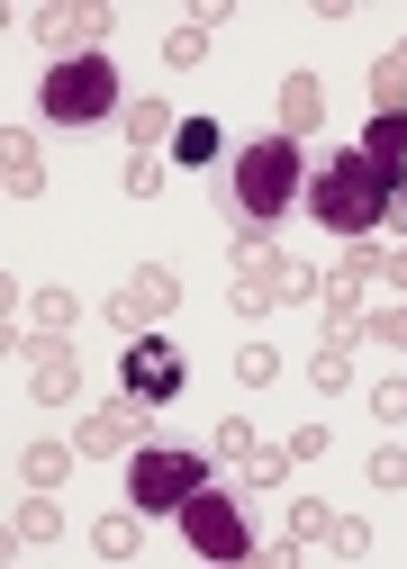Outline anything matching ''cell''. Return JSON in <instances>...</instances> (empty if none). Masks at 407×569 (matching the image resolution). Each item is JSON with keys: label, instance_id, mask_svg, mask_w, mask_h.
<instances>
[{"label": "cell", "instance_id": "9", "mask_svg": "<svg viewBox=\"0 0 407 569\" xmlns=\"http://www.w3.org/2000/svg\"><path fill=\"white\" fill-rule=\"evenodd\" d=\"M181 308V271H163V262H146V271H127V290H118V326H163Z\"/></svg>", "mask_w": 407, "mask_h": 569}, {"label": "cell", "instance_id": "13", "mask_svg": "<svg viewBox=\"0 0 407 569\" xmlns=\"http://www.w3.org/2000/svg\"><path fill=\"white\" fill-rule=\"evenodd\" d=\"M354 154L398 190V181H407V109H371V127H363V146H354Z\"/></svg>", "mask_w": 407, "mask_h": 569}, {"label": "cell", "instance_id": "6", "mask_svg": "<svg viewBox=\"0 0 407 569\" xmlns=\"http://www.w3.org/2000/svg\"><path fill=\"white\" fill-rule=\"evenodd\" d=\"M100 37H109V10H100V0H46V10H37V46H46L54 63L100 54Z\"/></svg>", "mask_w": 407, "mask_h": 569}, {"label": "cell", "instance_id": "30", "mask_svg": "<svg viewBox=\"0 0 407 569\" xmlns=\"http://www.w3.org/2000/svg\"><path fill=\"white\" fill-rule=\"evenodd\" d=\"M380 280H398V290H407V244H389V253H380Z\"/></svg>", "mask_w": 407, "mask_h": 569}, {"label": "cell", "instance_id": "15", "mask_svg": "<svg viewBox=\"0 0 407 569\" xmlns=\"http://www.w3.org/2000/svg\"><path fill=\"white\" fill-rule=\"evenodd\" d=\"M354 335H363V326H326V343H317V389H326V398L354 380Z\"/></svg>", "mask_w": 407, "mask_h": 569}, {"label": "cell", "instance_id": "2", "mask_svg": "<svg viewBox=\"0 0 407 569\" xmlns=\"http://www.w3.org/2000/svg\"><path fill=\"white\" fill-rule=\"evenodd\" d=\"M308 218L326 227V236H345V244H363L380 218H389V181L363 163V154H335L317 181H308Z\"/></svg>", "mask_w": 407, "mask_h": 569}, {"label": "cell", "instance_id": "5", "mask_svg": "<svg viewBox=\"0 0 407 569\" xmlns=\"http://www.w3.org/2000/svg\"><path fill=\"white\" fill-rule=\"evenodd\" d=\"M326 280L308 271V262H290V253H262V236H245L236 244V308L245 317H262V308H299V299H317Z\"/></svg>", "mask_w": 407, "mask_h": 569}, {"label": "cell", "instance_id": "27", "mask_svg": "<svg viewBox=\"0 0 407 569\" xmlns=\"http://www.w3.org/2000/svg\"><path fill=\"white\" fill-rule=\"evenodd\" d=\"M326 551H335V560H371V533H363V525L345 516V525H335V533H326Z\"/></svg>", "mask_w": 407, "mask_h": 569}, {"label": "cell", "instance_id": "4", "mask_svg": "<svg viewBox=\"0 0 407 569\" xmlns=\"http://www.w3.org/2000/svg\"><path fill=\"white\" fill-rule=\"evenodd\" d=\"M199 488H209V461H199V452L146 443V452H136V470H127V507H136V516H181Z\"/></svg>", "mask_w": 407, "mask_h": 569}, {"label": "cell", "instance_id": "17", "mask_svg": "<svg viewBox=\"0 0 407 569\" xmlns=\"http://www.w3.org/2000/svg\"><path fill=\"white\" fill-rule=\"evenodd\" d=\"M46 542H54V507H46V488H37V507H19V516H10V551H19V560H37Z\"/></svg>", "mask_w": 407, "mask_h": 569}, {"label": "cell", "instance_id": "16", "mask_svg": "<svg viewBox=\"0 0 407 569\" xmlns=\"http://www.w3.org/2000/svg\"><path fill=\"white\" fill-rule=\"evenodd\" d=\"M0 181H10V199H37V181H46V163H37V136H0Z\"/></svg>", "mask_w": 407, "mask_h": 569}, {"label": "cell", "instance_id": "14", "mask_svg": "<svg viewBox=\"0 0 407 569\" xmlns=\"http://www.w3.org/2000/svg\"><path fill=\"white\" fill-rule=\"evenodd\" d=\"M326 118V91H317V73H290L281 82V136H308Z\"/></svg>", "mask_w": 407, "mask_h": 569}, {"label": "cell", "instance_id": "19", "mask_svg": "<svg viewBox=\"0 0 407 569\" xmlns=\"http://www.w3.org/2000/svg\"><path fill=\"white\" fill-rule=\"evenodd\" d=\"M371 100H380V109H407V46H389V54L371 63Z\"/></svg>", "mask_w": 407, "mask_h": 569}, {"label": "cell", "instance_id": "28", "mask_svg": "<svg viewBox=\"0 0 407 569\" xmlns=\"http://www.w3.org/2000/svg\"><path fill=\"white\" fill-rule=\"evenodd\" d=\"M371 488H407V452H398V443L371 452Z\"/></svg>", "mask_w": 407, "mask_h": 569}, {"label": "cell", "instance_id": "26", "mask_svg": "<svg viewBox=\"0 0 407 569\" xmlns=\"http://www.w3.org/2000/svg\"><path fill=\"white\" fill-rule=\"evenodd\" d=\"M155 190H163V154H136L127 163V199H155Z\"/></svg>", "mask_w": 407, "mask_h": 569}, {"label": "cell", "instance_id": "29", "mask_svg": "<svg viewBox=\"0 0 407 569\" xmlns=\"http://www.w3.org/2000/svg\"><path fill=\"white\" fill-rule=\"evenodd\" d=\"M371 416H380V425H407V380H380V389H371Z\"/></svg>", "mask_w": 407, "mask_h": 569}, {"label": "cell", "instance_id": "18", "mask_svg": "<svg viewBox=\"0 0 407 569\" xmlns=\"http://www.w3.org/2000/svg\"><path fill=\"white\" fill-rule=\"evenodd\" d=\"M172 127H181V118H172L163 100H136V109H127V136H136V154H155V146H163Z\"/></svg>", "mask_w": 407, "mask_h": 569}, {"label": "cell", "instance_id": "3", "mask_svg": "<svg viewBox=\"0 0 407 569\" xmlns=\"http://www.w3.org/2000/svg\"><path fill=\"white\" fill-rule=\"evenodd\" d=\"M37 100H46V118H54V127H91V118H109V109H118V63H109V54L46 63V73H37Z\"/></svg>", "mask_w": 407, "mask_h": 569}, {"label": "cell", "instance_id": "24", "mask_svg": "<svg viewBox=\"0 0 407 569\" xmlns=\"http://www.w3.org/2000/svg\"><path fill=\"white\" fill-rule=\"evenodd\" d=\"M199 54H209V28H199V19L163 37V63H172V73H190V63H199Z\"/></svg>", "mask_w": 407, "mask_h": 569}, {"label": "cell", "instance_id": "12", "mask_svg": "<svg viewBox=\"0 0 407 569\" xmlns=\"http://www.w3.org/2000/svg\"><path fill=\"white\" fill-rule=\"evenodd\" d=\"M28 389H37L46 407H63V398L82 389V362H73V343H63V335H37V343H28Z\"/></svg>", "mask_w": 407, "mask_h": 569}, {"label": "cell", "instance_id": "11", "mask_svg": "<svg viewBox=\"0 0 407 569\" xmlns=\"http://www.w3.org/2000/svg\"><path fill=\"white\" fill-rule=\"evenodd\" d=\"M136 435H146V398H109V407L82 416V435H73V443H82V461H109V452H127Z\"/></svg>", "mask_w": 407, "mask_h": 569}, {"label": "cell", "instance_id": "22", "mask_svg": "<svg viewBox=\"0 0 407 569\" xmlns=\"http://www.w3.org/2000/svg\"><path fill=\"white\" fill-rule=\"evenodd\" d=\"M28 317H37V335H73V299H63L54 280H46V290H28Z\"/></svg>", "mask_w": 407, "mask_h": 569}, {"label": "cell", "instance_id": "25", "mask_svg": "<svg viewBox=\"0 0 407 569\" xmlns=\"http://www.w3.org/2000/svg\"><path fill=\"white\" fill-rule=\"evenodd\" d=\"M271 371H281V352H271V343H245V352H236V380H245V389H271Z\"/></svg>", "mask_w": 407, "mask_h": 569}, {"label": "cell", "instance_id": "1", "mask_svg": "<svg viewBox=\"0 0 407 569\" xmlns=\"http://www.w3.org/2000/svg\"><path fill=\"white\" fill-rule=\"evenodd\" d=\"M227 190H236L245 236L281 227V218H290V199H299V136H254V146L236 154V172H227Z\"/></svg>", "mask_w": 407, "mask_h": 569}, {"label": "cell", "instance_id": "20", "mask_svg": "<svg viewBox=\"0 0 407 569\" xmlns=\"http://www.w3.org/2000/svg\"><path fill=\"white\" fill-rule=\"evenodd\" d=\"M73 461H82V443H28V488H54Z\"/></svg>", "mask_w": 407, "mask_h": 569}, {"label": "cell", "instance_id": "21", "mask_svg": "<svg viewBox=\"0 0 407 569\" xmlns=\"http://www.w3.org/2000/svg\"><path fill=\"white\" fill-rule=\"evenodd\" d=\"M218 154V118H181L172 127V163H209Z\"/></svg>", "mask_w": 407, "mask_h": 569}, {"label": "cell", "instance_id": "10", "mask_svg": "<svg viewBox=\"0 0 407 569\" xmlns=\"http://www.w3.org/2000/svg\"><path fill=\"white\" fill-rule=\"evenodd\" d=\"M218 461H236L254 488H271V479H290V461H299V452H290V443H254V425H245V416H227V425H218Z\"/></svg>", "mask_w": 407, "mask_h": 569}, {"label": "cell", "instance_id": "7", "mask_svg": "<svg viewBox=\"0 0 407 569\" xmlns=\"http://www.w3.org/2000/svg\"><path fill=\"white\" fill-rule=\"evenodd\" d=\"M181 525H190V551H199V560H245V551H254L236 497H218V488H199L190 507H181Z\"/></svg>", "mask_w": 407, "mask_h": 569}, {"label": "cell", "instance_id": "23", "mask_svg": "<svg viewBox=\"0 0 407 569\" xmlns=\"http://www.w3.org/2000/svg\"><path fill=\"white\" fill-rule=\"evenodd\" d=\"M136 542H146V533H136V516H100V533H91L100 560H136Z\"/></svg>", "mask_w": 407, "mask_h": 569}, {"label": "cell", "instance_id": "8", "mask_svg": "<svg viewBox=\"0 0 407 569\" xmlns=\"http://www.w3.org/2000/svg\"><path fill=\"white\" fill-rule=\"evenodd\" d=\"M181 380H190V362H181L163 335H136V343H127V398L163 407V398H181Z\"/></svg>", "mask_w": 407, "mask_h": 569}]
</instances>
